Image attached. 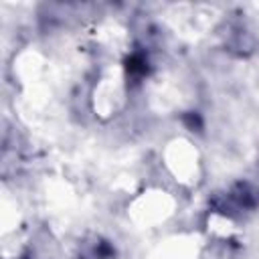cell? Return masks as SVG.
<instances>
[{"label": "cell", "mask_w": 259, "mask_h": 259, "mask_svg": "<svg viewBox=\"0 0 259 259\" xmlns=\"http://www.w3.org/2000/svg\"><path fill=\"white\" fill-rule=\"evenodd\" d=\"M259 206V188L251 182H235L227 192L212 198V208L225 217H239Z\"/></svg>", "instance_id": "1"}, {"label": "cell", "mask_w": 259, "mask_h": 259, "mask_svg": "<svg viewBox=\"0 0 259 259\" xmlns=\"http://www.w3.org/2000/svg\"><path fill=\"white\" fill-rule=\"evenodd\" d=\"M227 49L237 53V55H247L253 51V36L239 24L231 26L229 32H227V40H225Z\"/></svg>", "instance_id": "3"}, {"label": "cell", "mask_w": 259, "mask_h": 259, "mask_svg": "<svg viewBox=\"0 0 259 259\" xmlns=\"http://www.w3.org/2000/svg\"><path fill=\"white\" fill-rule=\"evenodd\" d=\"M115 249L101 237H89L79 247V259H113Z\"/></svg>", "instance_id": "2"}]
</instances>
